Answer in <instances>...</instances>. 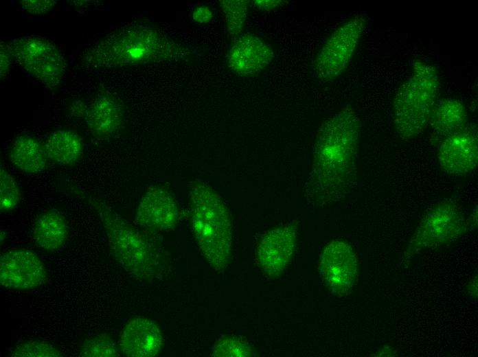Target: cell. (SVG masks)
Returning a JSON list of instances; mask_svg holds the SVG:
<instances>
[{
	"mask_svg": "<svg viewBox=\"0 0 478 357\" xmlns=\"http://www.w3.org/2000/svg\"><path fill=\"white\" fill-rule=\"evenodd\" d=\"M8 45L13 58L49 89L57 88L65 76L67 61L56 45L38 36L16 38Z\"/></svg>",
	"mask_w": 478,
	"mask_h": 357,
	"instance_id": "52a82bcc",
	"label": "cell"
},
{
	"mask_svg": "<svg viewBox=\"0 0 478 357\" xmlns=\"http://www.w3.org/2000/svg\"><path fill=\"white\" fill-rule=\"evenodd\" d=\"M44 148L49 159L63 165L75 164L83 153L81 137L69 130H58L46 139Z\"/></svg>",
	"mask_w": 478,
	"mask_h": 357,
	"instance_id": "ffe728a7",
	"label": "cell"
},
{
	"mask_svg": "<svg viewBox=\"0 0 478 357\" xmlns=\"http://www.w3.org/2000/svg\"><path fill=\"white\" fill-rule=\"evenodd\" d=\"M193 19L199 23H207L213 18V12L207 6L196 8L192 14Z\"/></svg>",
	"mask_w": 478,
	"mask_h": 357,
	"instance_id": "f1b7e54d",
	"label": "cell"
},
{
	"mask_svg": "<svg viewBox=\"0 0 478 357\" xmlns=\"http://www.w3.org/2000/svg\"><path fill=\"white\" fill-rule=\"evenodd\" d=\"M437 159L441 170L452 176H465L478 165L477 131L467 126L444 139L437 146Z\"/></svg>",
	"mask_w": 478,
	"mask_h": 357,
	"instance_id": "4fadbf2b",
	"label": "cell"
},
{
	"mask_svg": "<svg viewBox=\"0 0 478 357\" xmlns=\"http://www.w3.org/2000/svg\"><path fill=\"white\" fill-rule=\"evenodd\" d=\"M219 2L225 13L229 34L233 36H238L247 16L249 1L222 0Z\"/></svg>",
	"mask_w": 478,
	"mask_h": 357,
	"instance_id": "7402d4cb",
	"label": "cell"
},
{
	"mask_svg": "<svg viewBox=\"0 0 478 357\" xmlns=\"http://www.w3.org/2000/svg\"><path fill=\"white\" fill-rule=\"evenodd\" d=\"M273 49L261 38L244 34L233 42L227 55L229 67L236 74L251 77L258 75L272 62Z\"/></svg>",
	"mask_w": 478,
	"mask_h": 357,
	"instance_id": "5bb4252c",
	"label": "cell"
},
{
	"mask_svg": "<svg viewBox=\"0 0 478 357\" xmlns=\"http://www.w3.org/2000/svg\"><path fill=\"white\" fill-rule=\"evenodd\" d=\"M190 225L195 241L208 264L223 274L232 260L233 224L222 197L201 180L188 188Z\"/></svg>",
	"mask_w": 478,
	"mask_h": 357,
	"instance_id": "277c9868",
	"label": "cell"
},
{
	"mask_svg": "<svg viewBox=\"0 0 478 357\" xmlns=\"http://www.w3.org/2000/svg\"><path fill=\"white\" fill-rule=\"evenodd\" d=\"M68 235L67 222L56 209L43 212L33 227V238L36 244L47 251L60 249L66 243Z\"/></svg>",
	"mask_w": 478,
	"mask_h": 357,
	"instance_id": "ac0fdd59",
	"label": "cell"
},
{
	"mask_svg": "<svg viewBox=\"0 0 478 357\" xmlns=\"http://www.w3.org/2000/svg\"><path fill=\"white\" fill-rule=\"evenodd\" d=\"M163 345V335L159 326L143 316L129 320L119 340L120 350L128 357L155 356L161 352Z\"/></svg>",
	"mask_w": 478,
	"mask_h": 357,
	"instance_id": "9a60e30c",
	"label": "cell"
},
{
	"mask_svg": "<svg viewBox=\"0 0 478 357\" xmlns=\"http://www.w3.org/2000/svg\"><path fill=\"white\" fill-rule=\"evenodd\" d=\"M56 2L54 0H22L19 3L29 14L39 16L48 13Z\"/></svg>",
	"mask_w": 478,
	"mask_h": 357,
	"instance_id": "484cf974",
	"label": "cell"
},
{
	"mask_svg": "<svg viewBox=\"0 0 478 357\" xmlns=\"http://www.w3.org/2000/svg\"><path fill=\"white\" fill-rule=\"evenodd\" d=\"M470 218L455 203L442 200L425 214L411 238L403 255V262L414 254L448 244L461 238L470 228Z\"/></svg>",
	"mask_w": 478,
	"mask_h": 357,
	"instance_id": "8992f818",
	"label": "cell"
},
{
	"mask_svg": "<svg viewBox=\"0 0 478 357\" xmlns=\"http://www.w3.org/2000/svg\"><path fill=\"white\" fill-rule=\"evenodd\" d=\"M251 5L255 9L263 11H271L282 6L286 1L282 0H254L251 1Z\"/></svg>",
	"mask_w": 478,
	"mask_h": 357,
	"instance_id": "83f0119b",
	"label": "cell"
},
{
	"mask_svg": "<svg viewBox=\"0 0 478 357\" xmlns=\"http://www.w3.org/2000/svg\"><path fill=\"white\" fill-rule=\"evenodd\" d=\"M440 87L437 69L422 60H414L410 74L400 85L393 98L394 125L402 141L416 138L428 127Z\"/></svg>",
	"mask_w": 478,
	"mask_h": 357,
	"instance_id": "5b68a950",
	"label": "cell"
},
{
	"mask_svg": "<svg viewBox=\"0 0 478 357\" xmlns=\"http://www.w3.org/2000/svg\"><path fill=\"white\" fill-rule=\"evenodd\" d=\"M47 273L34 253L27 249L12 250L1 255L0 283L5 288L30 290L45 284Z\"/></svg>",
	"mask_w": 478,
	"mask_h": 357,
	"instance_id": "7c38bea8",
	"label": "cell"
},
{
	"mask_svg": "<svg viewBox=\"0 0 478 357\" xmlns=\"http://www.w3.org/2000/svg\"><path fill=\"white\" fill-rule=\"evenodd\" d=\"M105 230L111 253L132 277L145 282L163 280L172 272L166 251L102 200L89 198Z\"/></svg>",
	"mask_w": 478,
	"mask_h": 357,
	"instance_id": "7a4b0ae2",
	"label": "cell"
},
{
	"mask_svg": "<svg viewBox=\"0 0 478 357\" xmlns=\"http://www.w3.org/2000/svg\"><path fill=\"white\" fill-rule=\"evenodd\" d=\"M298 222L282 224L266 231L259 239L255 261L269 279L280 277L290 265L297 242Z\"/></svg>",
	"mask_w": 478,
	"mask_h": 357,
	"instance_id": "30bf717a",
	"label": "cell"
},
{
	"mask_svg": "<svg viewBox=\"0 0 478 357\" xmlns=\"http://www.w3.org/2000/svg\"><path fill=\"white\" fill-rule=\"evenodd\" d=\"M467 123L468 112L461 100L438 99L432 108L428 123L431 142L437 146L448 136L465 128Z\"/></svg>",
	"mask_w": 478,
	"mask_h": 357,
	"instance_id": "e0dca14e",
	"label": "cell"
},
{
	"mask_svg": "<svg viewBox=\"0 0 478 357\" xmlns=\"http://www.w3.org/2000/svg\"><path fill=\"white\" fill-rule=\"evenodd\" d=\"M119 349L112 338L106 333L87 338L80 347V356L117 357Z\"/></svg>",
	"mask_w": 478,
	"mask_h": 357,
	"instance_id": "603a6c76",
	"label": "cell"
},
{
	"mask_svg": "<svg viewBox=\"0 0 478 357\" xmlns=\"http://www.w3.org/2000/svg\"><path fill=\"white\" fill-rule=\"evenodd\" d=\"M476 278H474L469 284L468 286V292L470 294V295H474L477 297V277Z\"/></svg>",
	"mask_w": 478,
	"mask_h": 357,
	"instance_id": "f546056e",
	"label": "cell"
},
{
	"mask_svg": "<svg viewBox=\"0 0 478 357\" xmlns=\"http://www.w3.org/2000/svg\"><path fill=\"white\" fill-rule=\"evenodd\" d=\"M85 120L91 133L97 139H107L117 135L124 123L122 104L110 92L99 93L90 103Z\"/></svg>",
	"mask_w": 478,
	"mask_h": 357,
	"instance_id": "2e32d148",
	"label": "cell"
},
{
	"mask_svg": "<svg viewBox=\"0 0 478 357\" xmlns=\"http://www.w3.org/2000/svg\"><path fill=\"white\" fill-rule=\"evenodd\" d=\"M21 200V192L14 178L2 167L0 168V210L15 208Z\"/></svg>",
	"mask_w": 478,
	"mask_h": 357,
	"instance_id": "cb8c5ba5",
	"label": "cell"
},
{
	"mask_svg": "<svg viewBox=\"0 0 478 357\" xmlns=\"http://www.w3.org/2000/svg\"><path fill=\"white\" fill-rule=\"evenodd\" d=\"M190 51L159 32L146 27L124 28L90 47L83 56L93 68H113L184 60Z\"/></svg>",
	"mask_w": 478,
	"mask_h": 357,
	"instance_id": "3957f363",
	"label": "cell"
},
{
	"mask_svg": "<svg viewBox=\"0 0 478 357\" xmlns=\"http://www.w3.org/2000/svg\"><path fill=\"white\" fill-rule=\"evenodd\" d=\"M362 124L351 105L337 111L319 128L311 168L303 187L308 205L323 207L343 200L357 181Z\"/></svg>",
	"mask_w": 478,
	"mask_h": 357,
	"instance_id": "6da1fadb",
	"label": "cell"
},
{
	"mask_svg": "<svg viewBox=\"0 0 478 357\" xmlns=\"http://www.w3.org/2000/svg\"><path fill=\"white\" fill-rule=\"evenodd\" d=\"M179 220V209L174 193L168 185L150 186L139 203L135 221L151 233L173 230Z\"/></svg>",
	"mask_w": 478,
	"mask_h": 357,
	"instance_id": "8fae6325",
	"label": "cell"
},
{
	"mask_svg": "<svg viewBox=\"0 0 478 357\" xmlns=\"http://www.w3.org/2000/svg\"><path fill=\"white\" fill-rule=\"evenodd\" d=\"M64 354L54 345L41 341H30L18 345L10 354L12 357H62Z\"/></svg>",
	"mask_w": 478,
	"mask_h": 357,
	"instance_id": "d4e9b609",
	"label": "cell"
},
{
	"mask_svg": "<svg viewBox=\"0 0 478 357\" xmlns=\"http://www.w3.org/2000/svg\"><path fill=\"white\" fill-rule=\"evenodd\" d=\"M214 357H253L258 356L254 347L244 337L229 335L215 343L212 349Z\"/></svg>",
	"mask_w": 478,
	"mask_h": 357,
	"instance_id": "44dd1931",
	"label": "cell"
},
{
	"mask_svg": "<svg viewBox=\"0 0 478 357\" xmlns=\"http://www.w3.org/2000/svg\"><path fill=\"white\" fill-rule=\"evenodd\" d=\"M318 268L326 287L339 297L348 295L358 278V260L352 245L343 239L328 242L319 254Z\"/></svg>",
	"mask_w": 478,
	"mask_h": 357,
	"instance_id": "9c48e42d",
	"label": "cell"
},
{
	"mask_svg": "<svg viewBox=\"0 0 478 357\" xmlns=\"http://www.w3.org/2000/svg\"><path fill=\"white\" fill-rule=\"evenodd\" d=\"M12 164L30 174L43 172L47 168V156L38 140L29 135H21L13 141L9 153Z\"/></svg>",
	"mask_w": 478,
	"mask_h": 357,
	"instance_id": "d6986e66",
	"label": "cell"
},
{
	"mask_svg": "<svg viewBox=\"0 0 478 357\" xmlns=\"http://www.w3.org/2000/svg\"><path fill=\"white\" fill-rule=\"evenodd\" d=\"M1 54V79H3L9 73L12 63V54L10 51L8 43L1 42L0 47Z\"/></svg>",
	"mask_w": 478,
	"mask_h": 357,
	"instance_id": "4316f807",
	"label": "cell"
},
{
	"mask_svg": "<svg viewBox=\"0 0 478 357\" xmlns=\"http://www.w3.org/2000/svg\"><path fill=\"white\" fill-rule=\"evenodd\" d=\"M367 23L366 15L357 14L330 34L313 62L312 70L319 81L331 82L343 73L353 58Z\"/></svg>",
	"mask_w": 478,
	"mask_h": 357,
	"instance_id": "ba28073f",
	"label": "cell"
}]
</instances>
